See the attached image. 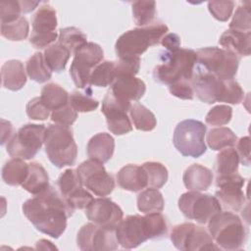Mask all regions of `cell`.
Wrapping results in <instances>:
<instances>
[{"label":"cell","mask_w":251,"mask_h":251,"mask_svg":"<svg viewBox=\"0 0 251 251\" xmlns=\"http://www.w3.org/2000/svg\"><path fill=\"white\" fill-rule=\"evenodd\" d=\"M23 213L37 230L53 238H59L67 227V220L74 213L63 196L52 186L27 199Z\"/></svg>","instance_id":"1"},{"label":"cell","mask_w":251,"mask_h":251,"mask_svg":"<svg viewBox=\"0 0 251 251\" xmlns=\"http://www.w3.org/2000/svg\"><path fill=\"white\" fill-rule=\"evenodd\" d=\"M160 61L153 71V77L156 81L167 85L178 80L191 81L197 63V54L192 49L179 48L176 51L162 53Z\"/></svg>","instance_id":"2"},{"label":"cell","mask_w":251,"mask_h":251,"mask_svg":"<svg viewBox=\"0 0 251 251\" xmlns=\"http://www.w3.org/2000/svg\"><path fill=\"white\" fill-rule=\"evenodd\" d=\"M169 31L168 26L160 22L153 23L147 26L137 27L123 33L116 41L115 51L117 57H139L150 46L157 45Z\"/></svg>","instance_id":"3"},{"label":"cell","mask_w":251,"mask_h":251,"mask_svg":"<svg viewBox=\"0 0 251 251\" xmlns=\"http://www.w3.org/2000/svg\"><path fill=\"white\" fill-rule=\"evenodd\" d=\"M208 231L219 248L237 250L247 239V228L240 218L229 212H219L208 222Z\"/></svg>","instance_id":"4"},{"label":"cell","mask_w":251,"mask_h":251,"mask_svg":"<svg viewBox=\"0 0 251 251\" xmlns=\"http://www.w3.org/2000/svg\"><path fill=\"white\" fill-rule=\"evenodd\" d=\"M45 152L49 161L62 169L75 164L77 156V146L69 126L59 124L49 125L44 136Z\"/></svg>","instance_id":"5"},{"label":"cell","mask_w":251,"mask_h":251,"mask_svg":"<svg viewBox=\"0 0 251 251\" xmlns=\"http://www.w3.org/2000/svg\"><path fill=\"white\" fill-rule=\"evenodd\" d=\"M206 131L207 126L202 122L193 119L183 120L174 130V146L184 157L199 158L207 150Z\"/></svg>","instance_id":"6"},{"label":"cell","mask_w":251,"mask_h":251,"mask_svg":"<svg viewBox=\"0 0 251 251\" xmlns=\"http://www.w3.org/2000/svg\"><path fill=\"white\" fill-rule=\"evenodd\" d=\"M46 127L43 125L26 124L8 140L6 150L13 158L30 160L44 143Z\"/></svg>","instance_id":"7"},{"label":"cell","mask_w":251,"mask_h":251,"mask_svg":"<svg viewBox=\"0 0 251 251\" xmlns=\"http://www.w3.org/2000/svg\"><path fill=\"white\" fill-rule=\"evenodd\" d=\"M196 54L198 65L219 78L228 80L236 75L240 58L233 53L213 46L198 49Z\"/></svg>","instance_id":"8"},{"label":"cell","mask_w":251,"mask_h":251,"mask_svg":"<svg viewBox=\"0 0 251 251\" xmlns=\"http://www.w3.org/2000/svg\"><path fill=\"white\" fill-rule=\"evenodd\" d=\"M178 208L185 218L201 225H205L213 216L222 211V206L216 196L192 190L179 197Z\"/></svg>","instance_id":"9"},{"label":"cell","mask_w":251,"mask_h":251,"mask_svg":"<svg viewBox=\"0 0 251 251\" xmlns=\"http://www.w3.org/2000/svg\"><path fill=\"white\" fill-rule=\"evenodd\" d=\"M171 240L174 246L181 251L218 250L210 233L202 226L192 223L176 225L171 231Z\"/></svg>","instance_id":"10"},{"label":"cell","mask_w":251,"mask_h":251,"mask_svg":"<svg viewBox=\"0 0 251 251\" xmlns=\"http://www.w3.org/2000/svg\"><path fill=\"white\" fill-rule=\"evenodd\" d=\"M104 53L100 45L87 42L75 52V57L70 68V75L78 88L85 89L89 85L92 70L102 62Z\"/></svg>","instance_id":"11"},{"label":"cell","mask_w":251,"mask_h":251,"mask_svg":"<svg viewBox=\"0 0 251 251\" xmlns=\"http://www.w3.org/2000/svg\"><path fill=\"white\" fill-rule=\"evenodd\" d=\"M76 173L83 186L97 196H107L115 188V180L102 163L89 159L77 167Z\"/></svg>","instance_id":"12"},{"label":"cell","mask_w":251,"mask_h":251,"mask_svg":"<svg viewBox=\"0 0 251 251\" xmlns=\"http://www.w3.org/2000/svg\"><path fill=\"white\" fill-rule=\"evenodd\" d=\"M76 243L82 251H112L119 246L115 229L105 228L94 223H88L80 227Z\"/></svg>","instance_id":"13"},{"label":"cell","mask_w":251,"mask_h":251,"mask_svg":"<svg viewBox=\"0 0 251 251\" xmlns=\"http://www.w3.org/2000/svg\"><path fill=\"white\" fill-rule=\"evenodd\" d=\"M57 184L61 195L72 210L85 209L93 200V196L88 192L80 181L76 170L68 169L63 172Z\"/></svg>","instance_id":"14"},{"label":"cell","mask_w":251,"mask_h":251,"mask_svg":"<svg viewBox=\"0 0 251 251\" xmlns=\"http://www.w3.org/2000/svg\"><path fill=\"white\" fill-rule=\"evenodd\" d=\"M190 83L196 96L202 102L207 104L222 102L226 80L219 78L198 65Z\"/></svg>","instance_id":"15"},{"label":"cell","mask_w":251,"mask_h":251,"mask_svg":"<svg viewBox=\"0 0 251 251\" xmlns=\"http://www.w3.org/2000/svg\"><path fill=\"white\" fill-rule=\"evenodd\" d=\"M245 178L240 175L232 174L225 176H216V198L224 208L237 212L245 202V194L242 190Z\"/></svg>","instance_id":"16"},{"label":"cell","mask_w":251,"mask_h":251,"mask_svg":"<svg viewBox=\"0 0 251 251\" xmlns=\"http://www.w3.org/2000/svg\"><path fill=\"white\" fill-rule=\"evenodd\" d=\"M130 106L117 99L111 90L107 92L102 101L101 112L106 117L107 127L112 133L123 135L132 130L130 120L126 114Z\"/></svg>","instance_id":"17"},{"label":"cell","mask_w":251,"mask_h":251,"mask_svg":"<svg viewBox=\"0 0 251 251\" xmlns=\"http://www.w3.org/2000/svg\"><path fill=\"white\" fill-rule=\"evenodd\" d=\"M115 233L119 244L126 249L136 248L149 239L145 218L140 215L122 219L115 227Z\"/></svg>","instance_id":"18"},{"label":"cell","mask_w":251,"mask_h":251,"mask_svg":"<svg viewBox=\"0 0 251 251\" xmlns=\"http://www.w3.org/2000/svg\"><path fill=\"white\" fill-rule=\"evenodd\" d=\"M85 215L92 223L105 227L115 229L124 217L121 207L106 197L96 198L85 208Z\"/></svg>","instance_id":"19"},{"label":"cell","mask_w":251,"mask_h":251,"mask_svg":"<svg viewBox=\"0 0 251 251\" xmlns=\"http://www.w3.org/2000/svg\"><path fill=\"white\" fill-rule=\"evenodd\" d=\"M144 81L134 75H119L111 84V92L120 101L130 104L131 101H138L145 93Z\"/></svg>","instance_id":"20"},{"label":"cell","mask_w":251,"mask_h":251,"mask_svg":"<svg viewBox=\"0 0 251 251\" xmlns=\"http://www.w3.org/2000/svg\"><path fill=\"white\" fill-rule=\"evenodd\" d=\"M251 31H241L237 29H227L221 35L219 43L223 49L227 50L237 57L250 55Z\"/></svg>","instance_id":"21"},{"label":"cell","mask_w":251,"mask_h":251,"mask_svg":"<svg viewBox=\"0 0 251 251\" xmlns=\"http://www.w3.org/2000/svg\"><path fill=\"white\" fill-rule=\"evenodd\" d=\"M117 181L121 188L137 192L147 187V175L142 166L128 164L118 172Z\"/></svg>","instance_id":"22"},{"label":"cell","mask_w":251,"mask_h":251,"mask_svg":"<svg viewBox=\"0 0 251 251\" xmlns=\"http://www.w3.org/2000/svg\"><path fill=\"white\" fill-rule=\"evenodd\" d=\"M115 150V140L112 135L107 132H99L92 136L86 147V152L89 159L99 163L108 162Z\"/></svg>","instance_id":"23"},{"label":"cell","mask_w":251,"mask_h":251,"mask_svg":"<svg viewBox=\"0 0 251 251\" xmlns=\"http://www.w3.org/2000/svg\"><path fill=\"white\" fill-rule=\"evenodd\" d=\"M214 179L212 171L202 165L193 164L189 166L183 173L182 180L185 187L192 191L207 190Z\"/></svg>","instance_id":"24"},{"label":"cell","mask_w":251,"mask_h":251,"mask_svg":"<svg viewBox=\"0 0 251 251\" xmlns=\"http://www.w3.org/2000/svg\"><path fill=\"white\" fill-rule=\"evenodd\" d=\"M2 85L6 89L18 91L24 87L26 82V75L24 65L19 60H9L1 68Z\"/></svg>","instance_id":"25"},{"label":"cell","mask_w":251,"mask_h":251,"mask_svg":"<svg viewBox=\"0 0 251 251\" xmlns=\"http://www.w3.org/2000/svg\"><path fill=\"white\" fill-rule=\"evenodd\" d=\"M28 174L22 187L31 194H39L46 190L49 185V176L46 170L36 162L28 164Z\"/></svg>","instance_id":"26"},{"label":"cell","mask_w":251,"mask_h":251,"mask_svg":"<svg viewBox=\"0 0 251 251\" xmlns=\"http://www.w3.org/2000/svg\"><path fill=\"white\" fill-rule=\"evenodd\" d=\"M32 33H50L56 31L57 14L52 6L45 4L34 14L32 21Z\"/></svg>","instance_id":"27"},{"label":"cell","mask_w":251,"mask_h":251,"mask_svg":"<svg viewBox=\"0 0 251 251\" xmlns=\"http://www.w3.org/2000/svg\"><path fill=\"white\" fill-rule=\"evenodd\" d=\"M28 168L23 159L12 158L2 168V179L9 185H22L27 176Z\"/></svg>","instance_id":"28"},{"label":"cell","mask_w":251,"mask_h":251,"mask_svg":"<svg viewBox=\"0 0 251 251\" xmlns=\"http://www.w3.org/2000/svg\"><path fill=\"white\" fill-rule=\"evenodd\" d=\"M239 157L236 150L226 147L220 151L216 158L215 171L217 176H225L236 174L238 171Z\"/></svg>","instance_id":"29"},{"label":"cell","mask_w":251,"mask_h":251,"mask_svg":"<svg viewBox=\"0 0 251 251\" xmlns=\"http://www.w3.org/2000/svg\"><path fill=\"white\" fill-rule=\"evenodd\" d=\"M44 60L51 72L60 73L65 70L71 57V52L59 42L50 45L44 50Z\"/></svg>","instance_id":"30"},{"label":"cell","mask_w":251,"mask_h":251,"mask_svg":"<svg viewBox=\"0 0 251 251\" xmlns=\"http://www.w3.org/2000/svg\"><path fill=\"white\" fill-rule=\"evenodd\" d=\"M165 201L162 193L156 188H147L137 196V208L141 213H161L164 210Z\"/></svg>","instance_id":"31"},{"label":"cell","mask_w":251,"mask_h":251,"mask_svg":"<svg viewBox=\"0 0 251 251\" xmlns=\"http://www.w3.org/2000/svg\"><path fill=\"white\" fill-rule=\"evenodd\" d=\"M69 93L60 85L48 83L41 89L40 98L50 111H55L69 103Z\"/></svg>","instance_id":"32"},{"label":"cell","mask_w":251,"mask_h":251,"mask_svg":"<svg viewBox=\"0 0 251 251\" xmlns=\"http://www.w3.org/2000/svg\"><path fill=\"white\" fill-rule=\"evenodd\" d=\"M116 77V62L103 61L92 70L89 78V85L106 87L108 85H111Z\"/></svg>","instance_id":"33"},{"label":"cell","mask_w":251,"mask_h":251,"mask_svg":"<svg viewBox=\"0 0 251 251\" xmlns=\"http://www.w3.org/2000/svg\"><path fill=\"white\" fill-rule=\"evenodd\" d=\"M209 147L213 150H222L226 147H232L237 142V136L228 127L220 126L212 128L206 137Z\"/></svg>","instance_id":"34"},{"label":"cell","mask_w":251,"mask_h":251,"mask_svg":"<svg viewBox=\"0 0 251 251\" xmlns=\"http://www.w3.org/2000/svg\"><path fill=\"white\" fill-rule=\"evenodd\" d=\"M128 112L136 129L142 131H151L156 127L157 121L155 115L144 105L134 103L130 106Z\"/></svg>","instance_id":"35"},{"label":"cell","mask_w":251,"mask_h":251,"mask_svg":"<svg viewBox=\"0 0 251 251\" xmlns=\"http://www.w3.org/2000/svg\"><path fill=\"white\" fill-rule=\"evenodd\" d=\"M26 74L30 79L43 83L52 76V72L45 63L44 55L40 52L34 53L26 62Z\"/></svg>","instance_id":"36"},{"label":"cell","mask_w":251,"mask_h":251,"mask_svg":"<svg viewBox=\"0 0 251 251\" xmlns=\"http://www.w3.org/2000/svg\"><path fill=\"white\" fill-rule=\"evenodd\" d=\"M86 39V35L80 29L75 26H68L59 30L58 42L65 46L71 52V54H75L79 47L87 43Z\"/></svg>","instance_id":"37"},{"label":"cell","mask_w":251,"mask_h":251,"mask_svg":"<svg viewBox=\"0 0 251 251\" xmlns=\"http://www.w3.org/2000/svg\"><path fill=\"white\" fill-rule=\"evenodd\" d=\"M132 16L136 25L144 26L152 23L156 15L155 1H134L131 5Z\"/></svg>","instance_id":"38"},{"label":"cell","mask_w":251,"mask_h":251,"mask_svg":"<svg viewBox=\"0 0 251 251\" xmlns=\"http://www.w3.org/2000/svg\"><path fill=\"white\" fill-rule=\"evenodd\" d=\"M147 175V186L159 189L168 180V170L159 162H146L142 165Z\"/></svg>","instance_id":"39"},{"label":"cell","mask_w":251,"mask_h":251,"mask_svg":"<svg viewBox=\"0 0 251 251\" xmlns=\"http://www.w3.org/2000/svg\"><path fill=\"white\" fill-rule=\"evenodd\" d=\"M29 25L25 17L10 24H1V35L12 41H21L27 37Z\"/></svg>","instance_id":"40"},{"label":"cell","mask_w":251,"mask_h":251,"mask_svg":"<svg viewBox=\"0 0 251 251\" xmlns=\"http://www.w3.org/2000/svg\"><path fill=\"white\" fill-rule=\"evenodd\" d=\"M149 239H155V238H161L164 237L167 234L168 231V225L165 217L161 213H149L144 216Z\"/></svg>","instance_id":"41"},{"label":"cell","mask_w":251,"mask_h":251,"mask_svg":"<svg viewBox=\"0 0 251 251\" xmlns=\"http://www.w3.org/2000/svg\"><path fill=\"white\" fill-rule=\"evenodd\" d=\"M229 28L241 31H249L251 28L250 2H244L239 5L229 24Z\"/></svg>","instance_id":"42"},{"label":"cell","mask_w":251,"mask_h":251,"mask_svg":"<svg viewBox=\"0 0 251 251\" xmlns=\"http://www.w3.org/2000/svg\"><path fill=\"white\" fill-rule=\"evenodd\" d=\"M69 102L72 107L79 113L92 112L99 105V102L96 99L92 98L90 94H84L78 91H74L70 95Z\"/></svg>","instance_id":"43"},{"label":"cell","mask_w":251,"mask_h":251,"mask_svg":"<svg viewBox=\"0 0 251 251\" xmlns=\"http://www.w3.org/2000/svg\"><path fill=\"white\" fill-rule=\"evenodd\" d=\"M232 109L227 105H218L213 107L206 115V123L211 126H224L230 122Z\"/></svg>","instance_id":"44"},{"label":"cell","mask_w":251,"mask_h":251,"mask_svg":"<svg viewBox=\"0 0 251 251\" xmlns=\"http://www.w3.org/2000/svg\"><path fill=\"white\" fill-rule=\"evenodd\" d=\"M234 2L233 1H210L208 2V9L212 16L220 21L226 22L233 11Z\"/></svg>","instance_id":"45"},{"label":"cell","mask_w":251,"mask_h":251,"mask_svg":"<svg viewBox=\"0 0 251 251\" xmlns=\"http://www.w3.org/2000/svg\"><path fill=\"white\" fill-rule=\"evenodd\" d=\"M21 13L20 1H2L0 3L1 24H10L17 21L21 17Z\"/></svg>","instance_id":"46"},{"label":"cell","mask_w":251,"mask_h":251,"mask_svg":"<svg viewBox=\"0 0 251 251\" xmlns=\"http://www.w3.org/2000/svg\"><path fill=\"white\" fill-rule=\"evenodd\" d=\"M76 118L77 112L72 107L70 102L51 113V120L53 122L66 126H72L75 122Z\"/></svg>","instance_id":"47"},{"label":"cell","mask_w":251,"mask_h":251,"mask_svg":"<svg viewBox=\"0 0 251 251\" xmlns=\"http://www.w3.org/2000/svg\"><path fill=\"white\" fill-rule=\"evenodd\" d=\"M26 114L29 119L36 121H44L50 116V110L45 106L40 97H34L29 100L25 107Z\"/></svg>","instance_id":"48"},{"label":"cell","mask_w":251,"mask_h":251,"mask_svg":"<svg viewBox=\"0 0 251 251\" xmlns=\"http://www.w3.org/2000/svg\"><path fill=\"white\" fill-rule=\"evenodd\" d=\"M140 68L139 57L121 58L116 62L117 76L119 75H135Z\"/></svg>","instance_id":"49"},{"label":"cell","mask_w":251,"mask_h":251,"mask_svg":"<svg viewBox=\"0 0 251 251\" xmlns=\"http://www.w3.org/2000/svg\"><path fill=\"white\" fill-rule=\"evenodd\" d=\"M243 98H244V92L240 84L233 79L226 80V90H225L222 102H226L229 104H239L243 100Z\"/></svg>","instance_id":"50"},{"label":"cell","mask_w":251,"mask_h":251,"mask_svg":"<svg viewBox=\"0 0 251 251\" xmlns=\"http://www.w3.org/2000/svg\"><path fill=\"white\" fill-rule=\"evenodd\" d=\"M169 90L172 95L184 100H191L194 96L191 83L187 80H178L170 84Z\"/></svg>","instance_id":"51"},{"label":"cell","mask_w":251,"mask_h":251,"mask_svg":"<svg viewBox=\"0 0 251 251\" xmlns=\"http://www.w3.org/2000/svg\"><path fill=\"white\" fill-rule=\"evenodd\" d=\"M59 36V34L57 33V31L54 32H50V33H42V34H38V33H32L29 36V42L38 49H42L45 47H49L50 45H52L51 43H53L57 37Z\"/></svg>","instance_id":"52"},{"label":"cell","mask_w":251,"mask_h":251,"mask_svg":"<svg viewBox=\"0 0 251 251\" xmlns=\"http://www.w3.org/2000/svg\"><path fill=\"white\" fill-rule=\"evenodd\" d=\"M237 154L239 157V162L244 166L250 165V138L249 136H244L240 138L237 142Z\"/></svg>","instance_id":"53"},{"label":"cell","mask_w":251,"mask_h":251,"mask_svg":"<svg viewBox=\"0 0 251 251\" xmlns=\"http://www.w3.org/2000/svg\"><path fill=\"white\" fill-rule=\"evenodd\" d=\"M161 44L170 52L179 49L180 38L176 33H167L161 39Z\"/></svg>","instance_id":"54"},{"label":"cell","mask_w":251,"mask_h":251,"mask_svg":"<svg viewBox=\"0 0 251 251\" xmlns=\"http://www.w3.org/2000/svg\"><path fill=\"white\" fill-rule=\"evenodd\" d=\"M2 126H1V132H2V138H1V144L3 145L7 140H9L12 137V131H13V126L10 122L6 120H1Z\"/></svg>","instance_id":"55"},{"label":"cell","mask_w":251,"mask_h":251,"mask_svg":"<svg viewBox=\"0 0 251 251\" xmlns=\"http://www.w3.org/2000/svg\"><path fill=\"white\" fill-rule=\"evenodd\" d=\"M21 3V8H22V13H29L33 11L36 6L39 4L37 1H20Z\"/></svg>","instance_id":"56"}]
</instances>
